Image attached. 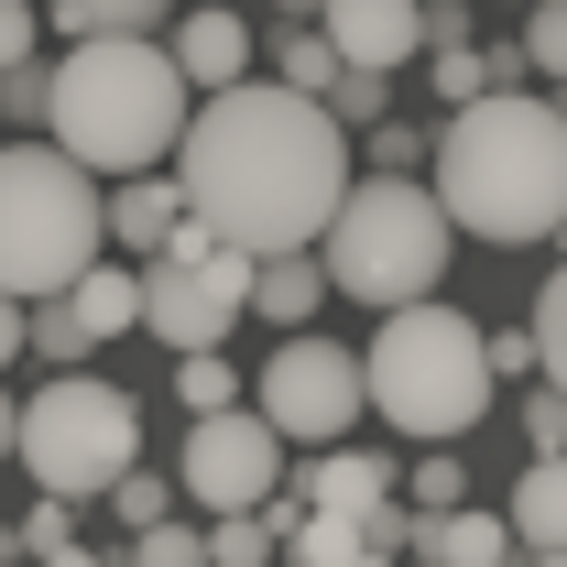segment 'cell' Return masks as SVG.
Returning <instances> with one entry per match:
<instances>
[{"instance_id": "cell-37", "label": "cell", "mask_w": 567, "mask_h": 567, "mask_svg": "<svg viewBox=\"0 0 567 567\" xmlns=\"http://www.w3.org/2000/svg\"><path fill=\"white\" fill-rule=\"evenodd\" d=\"M44 567H110V557H87V546H55V557H44Z\"/></svg>"}, {"instance_id": "cell-15", "label": "cell", "mask_w": 567, "mask_h": 567, "mask_svg": "<svg viewBox=\"0 0 567 567\" xmlns=\"http://www.w3.org/2000/svg\"><path fill=\"white\" fill-rule=\"evenodd\" d=\"M513 535H524V557H567V458H524V481H513Z\"/></svg>"}, {"instance_id": "cell-38", "label": "cell", "mask_w": 567, "mask_h": 567, "mask_svg": "<svg viewBox=\"0 0 567 567\" xmlns=\"http://www.w3.org/2000/svg\"><path fill=\"white\" fill-rule=\"evenodd\" d=\"M274 11H284V22H317V11H328V0H274Z\"/></svg>"}, {"instance_id": "cell-33", "label": "cell", "mask_w": 567, "mask_h": 567, "mask_svg": "<svg viewBox=\"0 0 567 567\" xmlns=\"http://www.w3.org/2000/svg\"><path fill=\"white\" fill-rule=\"evenodd\" d=\"M11 66H44V55H33V0H0V76Z\"/></svg>"}, {"instance_id": "cell-17", "label": "cell", "mask_w": 567, "mask_h": 567, "mask_svg": "<svg viewBox=\"0 0 567 567\" xmlns=\"http://www.w3.org/2000/svg\"><path fill=\"white\" fill-rule=\"evenodd\" d=\"M425 546H436V567H513V557H524L513 513H436Z\"/></svg>"}, {"instance_id": "cell-20", "label": "cell", "mask_w": 567, "mask_h": 567, "mask_svg": "<svg viewBox=\"0 0 567 567\" xmlns=\"http://www.w3.org/2000/svg\"><path fill=\"white\" fill-rule=\"evenodd\" d=\"M175 404H186V425L197 415H240V371H229L218 350H186L175 360Z\"/></svg>"}, {"instance_id": "cell-29", "label": "cell", "mask_w": 567, "mask_h": 567, "mask_svg": "<svg viewBox=\"0 0 567 567\" xmlns=\"http://www.w3.org/2000/svg\"><path fill=\"white\" fill-rule=\"evenodd\" d=\"M121 524H132V535H153V524H175V481H164V470H132V481H121Z\"/></svg>"}, {"instance_id": "cell-16", "label": "cell", "mask_w": 567, "mask_h": 567, "mask_svg": "<svg viewBox=\"0 0 567 567\" xmlns=\"http://www.w3.org/2000/svg\"><path fill=\"white\" fill-rule=\"evenodd\" d=\"M328 295H339V284H328V262H306V251H284V262H262V274H251V317L295 339V328H306V317H317Z\"/></svg>"}, {"instance_id": "cell-18", "label": "cell", "mask_w": 567, "mask_h": 567, "mask_svg": "<svg viewBox=\"0 0 567 567\" xmlns=\"http://www.w3.org/2000/svg\"><path fill=\"white\" fill-rule=\"evenodd\" d=\"M66 306H76V328H87V339H121V328H142V274H132V262H99Z\"/></svg>"}, {"instance_id": "cell-14", "label": "cell", "mask_w": 567, "mask_h": 567, "mask_svg": "<svg viewBox=\"0 0 567 567\" xmlns=\"http://www.w3.org/2000/svg\"><path fill=\"white\" fill-rule=\"evenodd\" d=\"M175 229H186V186H175V175H121V186H110V240H121V251H153V262H164Z\"/></svg>"}, {"instance_id": "cell-2", "label": "cell", "mask_w": 567, "mask_h": 567, "mask_svg": "<svg viewBox=\"0 0 567 567\" xmlns=\"http://www.w3.org/2000/svg\"><path fill=\"white\" fill-rule=\"evenodd\" d=\"M436 208L458 218L470 240H557L567 229V110L557 99H524L492 87L470 110H447L436 132Z\"/></svg>"}, {"instance_id": "cell-24", "label": "cell", "mask_w": 567, "mask_h": 567, "mask_svg": "<svg viewBox=\"0 0 567 567\" xmlns=\"http://www.w3.org/2000/svg\"><path fill=\"white\" fill-rule=\"evenodd\" d=\"M404 502H415L425 524H436V513H458V502H470V458H458V447H425L415 481H404Z\"/></svg>"}, {"instance_id": "cell-34", "label": "cell", "mask_w": 567, "mask_h": 567, "mask_svg": "<svg viewBox=\"0 0 567 567\" xmlns=\"http://www.w3.org/2000/svg\"><path fill=\"white\" fill-rule=\"evenodd\" d=\"M22 350H33V306H22V295H0V371H11Z\"/></svg>"}, {"instance_id": "cell-6", "label": "cell", "mask_w": 567, "mask_h": 567, "mask_svg": "<svg viewBox=\"0 0 567 567\" xmlns=\"http://www.w3.org/2000/svg\"><path fill=\"white\" fill-rule=\"evenodd\" d=\"M447 240H458V218L436 208V186H415V175H360L317 251H328V284L339 295H360L371 317H393V306H425L436 295Z\"/></svg>"}, {"instance_id": "cell-7", "label": "cell", "mask_w": 567, "mask_h": 567, "mask_svg": "<svg viewBox=\"0 0 567 567\" xmlns=\"http://www.w3.org/2000/svg\"><path fill=\"white\" fill-rule=\"evenodd\" d=\"M22 470H33V492H55V502L121 492L142 470V404L121 382H99V371L33 382V404H22Z\"/></svg>"}, {"instance_id": "cell-35", "label": "cell", "mask_w": 567, "mask_h": 567, "mask_svg": "<svg viewBox=\"0 0 567 567\" xmlns=\"http://www.w3.org/2000/svg\"><path fill=\"white\" fill-rule=\"evenodd\" d=\"M371 153H382V164H415V153H436V142H415L404 121H382V132H371Z\"/></svg>"}, {"instance_id": "cell-13", "label": "cell", "mask_w": 567, "mask_h": 567, "mask_svg": "<svg viewBox=\"0 0 567 567\" xmlns=\"http://www.w3.org/2000/svg\"><path fill=\"white\" fill-rule=\"evenodd\" d=\"M164 55H175V66H186V87H251V22H240V11H186V22H175V44H164Z\"/></svg>"}, {"instance_id": "cell-26", "label": "cell", "mask_w": 567, "mask_h": 567, "mask_svg": "<svg viewBox=\"0 0 567 567\" xmlns=\"http://www.w3.org/2000/svg\"><path fill=\"white\" fill-rule=\"evenodd\" d=\"M0 110H11L22 142H44V121H55V66H11L0 76Z\"/></svg>"}, {"instance_id": "cell-25", "label": "cell", "mask_w": 567, "mask_h": 567, "mask_svg": "<svg viewBox=\"0 0 567 567\" xmlns=\"http://www.w3.org/2000/svg\"><path fill=\"white\" fill-rule=\"evenodd\" d=\"M425 87L447 99V110H470V99H492V55H470V44H425Z\"/></svg>"}, {"instance_id": "cell-39", "label": "cell", "mask_w": 567, "mask_h": 567, "mask_svg": "<svg viewBox=\"0 0 567 567\" xmlns=\"http://www.w3.org/2000/svg\"><path fill=\"white\" fill-rule=\"evenodd\" d=\"M350 567H404V557H382V546H371V557H350Z\"/></svg>"}, {"instance_id": "cell-10", "label": "cell", "mask_w": 567, "mask_h": 567, "mask_svg": "<svg viewBox=\"0 0 567 567\" xmlns=\"http://www.w3.org/2000/svg\"><path fill=\"white\" fill-rule=\"evenodd\" d=\"M175 492L197 502V513H262V502L284 492V436L251 404L240 415H197L186 425V447H175Z\"/></svg>"}, {"instance_id": "cell-8", "label": "cell", "mask_w": 567, "mask_h": 567, "mask_svg": "<svg viewBox=\"0 0 567 567\" xmlns=\"http://www.w3.org/2000/svg\"><path fill=\"white\" fill-rule=\"evenodd\" d=\"M251 274H262L251 251H229L218 229L186 218V229L164 240V262H142V328H153L175 360H186V350H218V339L251 317Z\"/></svg>"}, {"instance_id": "cell-27", "label": "cell", "mask_w": 567, "mask_h": 567, "mask_svg": "<svg viewBox=\"0 0 567 567\" xmlns=\"http://www.w3.org/2000/svg\"><path fill=\"white\" fill-rule=\"evenodd\" d=\"M274 557V524L262 513H218L208 524V567H262Z\"/></svg>"}, {"instance_id": "cell-22", "label": "cell", "mask_w": 567, "mask_h": 567, "mask_svg": "<svg viewBox=\"0 0 567 567\" xmlns=\"http://www.w3.org/2000/svg\"><path fill=\"white\" fill-rule=\"evenodd\" d=\"M33 360H44V371H87V360H99V339L76 328L66 295H44V306H33Z\"/></svg>"}, {"instance_id": "cell-40", "label": "cell", "mask_w": 567, "mask_h": 567, "mask_svg": "<svg viewBox=\"0 0 567 567\" xmlns=\"http://www.w3.org/2000/svg\"><path fill=\"white\" fill-rule=\"evenodd\" d=\"M513 567H567V557H513Z\"/></svg>"}, {"instance_id": "cell-23", "label": "cell", "mask_w": 567, "mask_h": 567, "mask_svg": "<svg viewBox=\"0 0 567 567\" xmlns=\"http://www.w3.org/2000/svg\"><path fill=\"white\" fill-rule=\"evenodd\" d=\"M339 44H328V33H317V22H284V87H306V99H328V87H339Z\"/></svg>"}, {"instance_id": "cell-1", "label": "cell", "mask_w": 567, "mask_h": 567, "mask_svg": "<svg viewBox=\"0 0 567 567\" xmlns=\"http://www.w3.org/2000/svg\"><path fill=\"white\" fill-rule=\"evenodd\" d=\"M164 175L186 186V218L218 229L229 251H251V262L317 251L328 218L350 208V186H360L339 110L306 99V87H262V76L251 87H218L208 110L186 121Z\"/></svg>"}, {"instance_id": "cell-30", "label": "cell", "mask_w": 567, "mask_h": 567, "mask_svg": "<svg viewBox=\"0 0 567 567\" xmlns=\"http://www.w3.org/2000/svg\"><path fill=\"white\" fill-rule=\"evenodd\" d=\"M524 447H535V458H567V393H557V382L524 393Z\"/></svg>"}, {"instance_id": "cell-5", "label": "cell", "mask_w": 567, "mask_h": 567, "mask_svg": "<svg viewBox=\"0 0 567 567\" xmlns=\"http://www.w3.org/2000/svg\"><path fill=\"white\" fill-rule=\"evenodd\" d=\"M110 262V197L66 142H0V295L44 306Z\"/></svg>"}, {"instance_id": "cell-3", "label": "cell", "mask_w": 567, "mask_h": 567, "mask_svg": "<svg viewBox=\"0 0 567 567\" xmlns=\"http://www.w3.org/2000/svg\"><path fill=\"white\" fill-rule=\"evenodd\" d=\"M186 66L153 44V33H99V44H76L55 55V121L44 142H66L87 175H164L175 164V142H186Z\"/></svg>"}, {"instance_id": "cell-19", "label": "cell", "mask_w": 567, "mask_h": 567, "mask_svg": "<svg viewBox=\"0 0 567 567\" xmlns=\"http://www.w3.org/2000/svg\"><path fill=\"white\" fill-rule=\"evenodd\" d=\"M55 22H66L76 44H99V33H153V22H175V0H44Z\"/></svg>"}, {"instance_id": "cell-32", "label": "cell", "mask_w": 567, "mask_h": 567, "mask_svg": "<svg viewBox=\"0 0 567 567\" xmlns=\"http://www.w3.org/2000/svg\"><path fill=\"white\" fill-rule=\"evenodd\" d=\"M11 535H22V557H55V546H76V524H66V502H55V492L33 502V513H22Z\"/></svg>"}, {"instance_id": "cell-4", "label": "cell", "mask_w": 567, "mask_h": 567, "mask_svg": "<svg viewBox=\"0 0 567 567\" xmlns=\"http://www.w3.org/2000/svg\"><path fill=\"white\" fill-rule=\"evenodd\" d=\"M360 371H371V404H382V425H404L415 447H458L470 425L492 415V328L470 317V306H393L382 328H371V350H360Z\"/></svg>"}, {"instance_id": "cell-31", "label": "cell", "mask_w": 567, "mask_h": 567, "mask_svg": "<svg viewBox=\"0 0 567 567\" xmlns=\"http://www.w3.org/2000/svg\"><path fill=\"white\" fill-rule=\"evenodd\" d=\"M132 567H208V535L197 524H153V535H132Z\"/></svg>"}, {"instance_id": "cell-21", "label": "cell", "mask_w": 567, "mask_h": 567, "mask_svg": "<svg viewBox=\"0 0 567 567\" xmlns=\"http://www.w3.org/2000/svg\"><path fill=\"white\" fill-rule=\"evenodd\" d=\"M524 328H535V371L567 393V262L535 284V306H524Z\"/></svg>"}, {"instance_id": "cell-11", "label": "cell", "mask_w": 567, "mask_h": 567, "mask_svg": "<svg viewBox=\"0 0 567 567\" xmlns=\"http://www.w3.org/2000/svg\"><path fill=\"white\" fill-rule=\"evenodd\" d=\"M317 33L339 44V66L404 76V66L425 55V0H328V11H317Z\"/></svg>"}, {"instance_id": "cell-28", "label": "cell", "mask_w": 567, "mask_h": 567, "mask_svg": "<svg viewBox=\"0 0 567 567\" xmlns=\"http://www.w3.org/2000/svg\"><path fill=\"white\" fill-rule=\"evenodd\" d=\"M524 55H535V76L567 87V0H535V11H524Z\"/></svg>"}, {"instance_id": "cell-9", "label": "cell", "mask_w": 567, "mask_h": 567, "mask_svg": "<svg viewBox=\"0 0 567 567\" xmlns=\"http://www.w3.org/2000/svg\"><path fill=\"white\" fill-rule=\"evenodd\" d=\"M360 404H371V371H360V350H339V339H284L274 360H262V382H251V415L274 425V436H295V447H350Z\"/></svg>"}, {"instance_id": "cell-36", "label": "cell", "mask_w": 567, "mask_h": 567, "mask_svg": "<svg viewBox=\"0 0 567 567\" xmlns=\"http://www.w3.org/2000/svg\"><path fill=\"white\" fill-rule=\"evenodd\" d=\"M0 458H22V404L0 393Z\"/></svg>"}, {"instance_id": "cell-12", "label": "cell", "mask_w": 567, "mask_h": 567, "mask_svg": "<svg viewBox=\"0 0 567 567\" xmlns=\"http://www.w3.org/2000/svg\"><path fill=\"white\" fill-rule=\"evenodd\" d=\"M295 502H306V513H350L360 535H371V524L393 513V458H382V447H317V470L295 481Z\"/></svg>"}]
</instances>
